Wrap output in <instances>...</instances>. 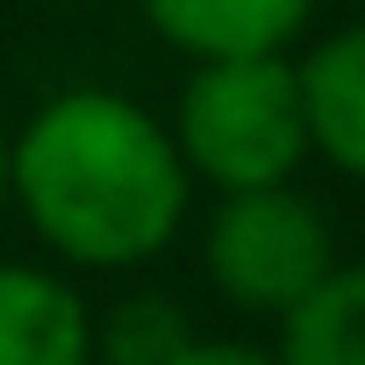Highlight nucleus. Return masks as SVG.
Here are the masks:
<instances>
[{"label":"nucleus","mask_w":365,"mask_h":365,"mask_svg":"<svg viewBox=\"0 0 365 365\" xmlns=\"http://www.w3.org/2000/svg\"><path fill=\"white\" fill-rule=\"evenodd\" d=\"M194 172L143 101L115 86H65L15 129V194L43 251L79 272H129L187 230Z\"/></svg>","instance_id":"1"},{"label":"nucleus","mask_w":365,"mask_h":365,"mask_svg":"<svg viewBox=\"0 0 365 365\" xmlns=\"http://www.w3.org/2000/svg\"><path fill=\"white\" fill-rule=\"evenodd\" d=\"M172 143L194 179L215 194L279 187L294 179L308 150L301 115V72L294 51H237V58H194L187 86L172 101Z\"/></svg>","instance_id":"2"},{"label":"nucleus","mask_w":365,"mask_h":365,"mask_svg":"<svg viewBox=\"0 0 365 365\" xmlns=\"http://www.w3.org/2000/svg\"><path fill=\"white\" fill-rule=\"evenodd\" d=\"M201 265H208V287L230 308L279 322L336 265V230L294 179H279V187H244V194L215 201L208 237H201Z\"/></svg>","instance_id":"3"},{"label":"nucleus","mask_w":365,"mask_h":365,"mask_svg":"<svg viewBox=\"0 0 365 365\" xmlns=\"http://www.w3.org/2000/svg\"><path fill=\"white\" fill-rule=\"evenodd\" d=\"M301 115H308V150L365 187V22H344L315 36L301 58Z\"/></svg>","instance_id":"4"},{"label":"nucleus","mask_w":365,"mask_h":365,"mask_svg":"<svg viewBox=\"0 0 365 365\" xmlns=\"http://www.w3.org/2000/svg\"><path fill=\"white\" fill-rule=\"evenodd\" d=\"M136 8L179 58H237V51H294L322 0H136Z\"/></svg>","instance_id":"5"},{"label":"nucleus","mask_w":365,"mask_h":365,"mask_svg":"<svg viewBox=\"0 0 365 365\" xmlns=\"http://www.w3.org/2000/svg\"><path fill=\"white\" fill-rule=\"evenodd\" d=\"M0 365H93V308L43 265H0Z\"/></svg>","instance_id":"6"},{"label":"nucleus","mask_w":365,"mask_h":365,"mask_svg":"<svg viewBox=\"0 0 365 365\" xmlns=\"http://www.w3.org/2000/svg\"><path fill=\"white\" fill-rule=\"evenodd\" d=\"M279 365H365V258H336L315 294L279 315Z\"/></svg>","instance_id":"7"},{"label":"nucleus","mask_w":365,"mask_h":365,"mask_svg":"<svg viewBox=\"0 0 365 365\" xmlns=\"http://www.w3.org/2000/svg\"><path fill=\"white\" fill-rule=\"evenodd\" d=\"M187 344L194 329L165 294H129L93 322V365H172Z\"/></svg>","instance_id":"8"},{"label":"nucleus","mask_w":365,"mask_h":365,"mask_svg":"<svg viewBox=\"0 0 365 365\" xmlns=\"http://www.w3.org/2000/svg\"><path fill=\"white\" fill-rule=\"evenodd\" d=\"M172 365H279L272 351H251V344H215V336H194Z\"/></svg>","instance_id":"9"},{"label":"nucleus","mask_w":365,"mask_h":365,"mask_svg":"<svg viewBox=\"0 0 365 365\" xmlns=\"http://www.w3.org/2000/svg\"><path fill=\"white\" fill-rule=\"evenodd\" d=\"M8 194H15V129L0 122V215H8Z\"/></svg>","instance_id":"10"}]
</instances>
